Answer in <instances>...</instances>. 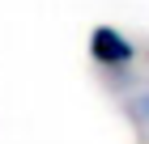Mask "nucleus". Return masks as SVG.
<instances>
[{
  "label": "nucleus",
  "instance_id": "f257e3e1",
  "mask_svg": "<svg viewBox=\"0 0 149 144\" xmlns=\"http://www.w3.org/2000/svg\"><path fill=\"white\" fill-rule=\"evenodd\" d=\"M90 59L107 72H124V68L136 64V47L128 38L124 30H115V25H94L90 34Z\"/></svg>",
  "mask_w": 149,
  "mask_h": 144
},
{
  "label": "nucleus",
  "instance_id": "f03ea898",
  "mask_svg": "<svg viewBox=\"0 0 149 144\" xmlns=\"http://www.w3.org/2000/svg\"><path fill=\"white\" fill-rule=\"evenodd\" d=\"M132 114H136V119H145V123H149V89H141V98L132 102Z\"/></svg>",
  "mask_w": 149,
  "mask_h": 144
}]
</instances>
